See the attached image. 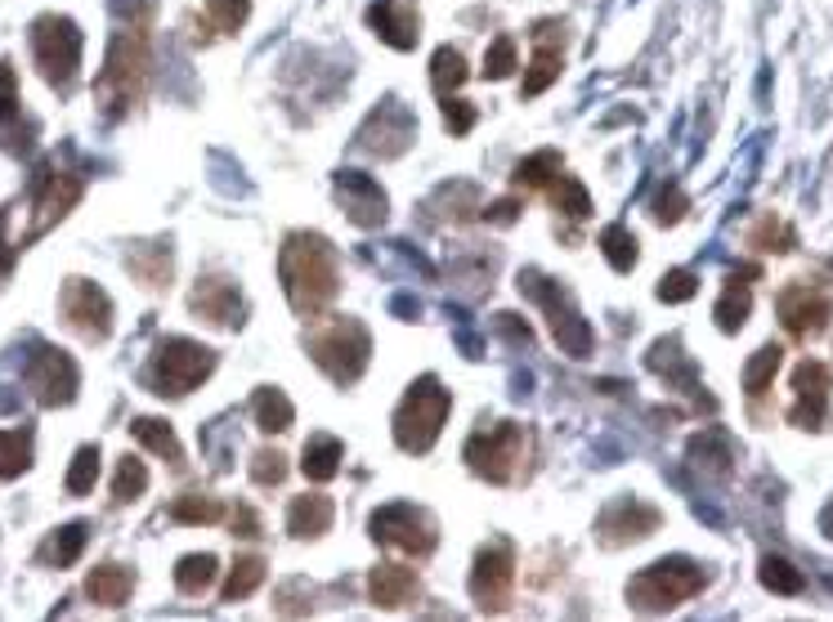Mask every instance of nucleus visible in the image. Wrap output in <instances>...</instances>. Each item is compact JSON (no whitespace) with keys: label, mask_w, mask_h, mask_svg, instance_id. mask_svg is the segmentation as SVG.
Masks as SVG:
<instances>
[{"label":"nucleus","mask_w":833,"mask_h":622,"mask_svg":"<svg viewBox=\"0 0 833 622\" xmlns=\"http://www.w3.org/2000/svg\"><path fill=\"white\" fill-rule=\"evenodd\" d=\"M171 519L175 524H220L224 519V506L216 497H180L171 506Z\"/></svg>","instance_id":"nucleus-45"},{"label":"nucleus","mask_w":833,"mask_h":622,"mask_svg":"<svg viewBox=\"0 0 833 622\" xmlns=\"http://www.w3.org/2000/svg\"><path fill=\"white\" fill-rule=\"evenodd\" d=\"M252 480H256L261 489H278V484L287 480V457H282L278 448H261V453L252 457Z\"/></svg>","instance_id":"nucleus-49"},{"label":"nucleus","mask_w":833,"mask_h":622,"mask_svg":"<svg viewBox=\"0 0 833 622\" xmlns=\"http://www.w3.org/2000/svg\"><path fill=\"white\" fill-rule=\"evenodd\" d=\"M340 457H346L340 439H332V435H314V439L305 444V453H301V470H305V480L327 484L332 474L340 470Z\"/></svg>","instance_id":"nucleus-30"},{"label":"nucleus","mask_w":833,"mask_h":622,"mask_svg":"<svg viewBox=\"0 0 833 622\" xmlns=\"http://www.w3.org/2000/svg\"><path fill=\"white\" fill-rule=\"evenodd\" d=\"M32 466V435L27 430H0V484L19 480Z\"/></svg>","instance_id":"nucleus-34"},{"label":"nucleus","mask_w":833,"mask_h":622,"mask_svg":"<svg viewBox=\"0 0 833 622\" xmlns=\"http://www.w3.org/2000/svg\"><path fill=\"white\" fill-rule=\"evenodd\" d=\"M143 489H149V466L126 453L117 461V474H113V502H139Z\"/></svg>","instance_id":"nucleus-38"},{"label":"nucleus","mask_w":833,"mask_h":622,"mask_svg":"<svg viewBox=\"0 0 833 622\" xmlns=\"http://www.w3.org/2000/svg\"><path fill=\"white\" fill-rule=\"evenodd\" d=\"M829 386H833V376H829L824 363L802 359V363L794 367V390H798V399H824V403H829Z\"/></svg>","instance_id":"nucleus-42"},{"label":"nucleus","mask_w":833,"mask_h":622,"mask_svg":"<svg viewBox=\"0 0 833 622\" xmlns=\"http://www.w3.org/2000/svg\"><path fill=\"white\" fill-rule=\"evenodd\" d=\"M565 68V27L560 23H537L533 27V63L524 68L520 94L524 99H537Z\"/></svg>","instance_id":"nucleus-15"},{"label":"nucleus","mask_w":833,"mask_h":622,"mask_svg":"<svg viewBox=\"0 0 833 622\" xmlns=\"http://www.w3.org/2000/svg\"><path fill=\"white\" fill-rule=\"evenodd\" d=\"M32 59L55 90H68L81 68V27L63 14H41L32 23Z\"/></svg>","instance_id":"nucleus-8"},{"label":"nucleus","mask_w":833,"mask_h":622,"mask_svg":"<svg viewBox=\"0 0 833 622\" xmlns=\"http://www.w3.org/2000/svg\"><path fill=\"white\" fill-rule=\"evenodd\" d=\"M779 322L789 337H815V331L829 322V301L820 292H802V286H789L779 296Z\"/></svg>","instance_id":"nucleus-21"},{"label":"nucleus","mask_w":833,"mask_h":622,"mask_svg":"<svg viewBox=\"0 0 833 622\" xmlns=\"http://www.w3.org/2000/svg\"><path fill=\"white\" fill-rule=\"evenodd\" d=\"M143 81H149V36L143 32H122L108 45L104 72L94 81V104L108 121H122L143 94Z\"/></svg>","instance_id":"nucleus-2"},{"label":"nucleus","mask_w":833,"mask_h":622,"mask_svg":"<svg viewBox=\"0 0 833 622\" xmlns=\"http://www.w3.org/2000/svg\"><path fill=\"white\" fill-rule=\"evenodd\" d=\"M749 243L757 247V251H789L794 247V228L784 224V220H757L753 228H749Z\"/></svg>","instance_id":"nucleus-47"},{"label":"nucleus","mask_w":833,"mask_h":622,"mask_svg":"<svg viewBox=\"0 0 833 622\" xmlns=\"http://www.w3.org/2000/svg\"><path fill=\"white\" fill-rule=\"evenodd\" d=\"M23 117V104H19V81H14V68L0 63V134H5L10 121Z\"/></svg>","instance_id":"nucleus-50"},{"label":"nucleus","mask_w":833,"mask_h":622,"mask_svg":"<svg viewBox=\"0 0 833 622\" xmlns=\"http://www.w3.org/2000/svg\"><path fill=\"white\" fill-rule=\"evenodd\" d=\"M820 529H824V538H833V502L820 510Z\"/></svg>","instance_id":"nucleus-58"},{"label":"nucleus","mask_w":833,"mask_h":622,"mask_svg":"<svg viewBox=\"0 0 833 622\" xmlns=\"http://www.w3.org/2000/svg\"><path fill=\"white\" fill-rule=\"evenodd\" d=\"M85 538H90L85 524H63V529H55L50 538L41 542L36 560H41L45 568H72V564L81 560V551H85Z\"/></svg>","instance_id":"nucleus-27"},{"label":"nucleus","mask_w":833,"mask_h":622,"mask_svg":"<svg viewBox=\"0 0 833 622\" xmlns=\"http://www.w3.org/2000/svg\"><path fill=\"white\" fill-rule=\"evenodd\" d=\"M94 480H100V448H81L68 466V493L72 497H85L94 489Z\"/></svg>","instance_id":"nucleus-44"},{"label":"nucleus","mask_w":833,"mask_h":622,"mask_svg":"<svg viewBox=\"0 0 833 622\" xmlns=\"http://www.w3.org/2000/svg\"><path fill=\"white\" fill-rule=\"evenodd\" d=\"M704 587H708V573L695 560L672 555V560H659V564L636 573L627 583V605L636 613H668L685 600H695Z\"/></svg>","instance_id":"nucleus-3"},{"label":"nucleus","mask_w":833,"mask_h":622,"mask_svg":"<svg viewBox=\"0 0 833 622\" xmlns=\"http://www.w3.org/2000/svg\"><path fill=\"white\" fill-rule=\"evenodd\" d=\"M5 215H10V211H0V269L10 265V251H5Z\"/></svg>","instance_id":"nucleus-57"},{"label":"nucleus","mask_w":833,"mask_h":622,"mask_svg":"<svg viewBox=\"0 0 833 622\" xmlns=\"http://www.w3.org/2000/svg\"><path fill=\"white\" fill-rule=\"evenodd\" d=\"M494 327H502L511 341H524V345H529V322H524L520 314H498V318H494Z\"/></svg>","instance_id":"nucleus-55"},{"label":"nucleus","mask_w":833,"mask_h":622,"mask_svg":"<svg viewBox=\"0 0 833 622\" xmlns=\"http://www.w3.org/2000/svg\"><path fill=\"white\" fill-rule=\"evenodd\" d=\"M336 202L359 228H377L385 220V193H381V184L368 179L363 171H340L336 175Z\"/></svg>","instance_id":"nucleus-16"},{"label":"nucleus","mask_w":833,"mask_h":622,"mask_svg":"<svg viewBox=\"0 0 833 622\" xmlns=\"http://www.w3.org/2000/svg\"><path fill=\"white\" fill-rule=\"evenodd\" d=\"M753 278H757V265H749L744 273H734V278L726 282V292H721V301H717V309H713V322H717L721 331H740L744 318L753 314V292H749Z\"/></svg>","instance_id":"nucleus-23"},{"label":"nucleus","mask_w":833,"mask_h":622,"mask_svg":"<svg viewBox=\"0 0 833 622\" xmlns=\"http://www.w3.org/2000/svg\"><path fill=\"white\" fill-rule=\"evenodd\" d=\"M413 134H417L413 113H408L400 99H385V104L368 117V126L359 130V143H363V149H372L377 157H400V153H408Z\"/></svg>","instance_id":"nucleus-14"},{"label":"nucleus","mask_w":833,"mask_h":622,"mask_svg":"<svg viewBox=\"0 0 833 622\" xmlns=\"http://www.w3.org/2000/svg\"><path fill=\"white\" fill-rule=\"evenodd\" d=\"M282 286L287 301L297 314H319L332 305V296L340 292V269H336V251L327 237L319 233H291L282 243Z\"/></svg>","instance_id":"nucleus-1"},{"label":"nucleus","mask_w":833,"mask_h":622,"mask_svg":"<svg viewBox=\"0 0 833 622\" xmlns=\"http://www.w3.org/2000/svg\"><path fill=\"white\" fill-rule=\"evenodd\" d=\"M27 390L45 403V408H68L81 390V372L72 363L68 350H55V345H41L27 363Z\"/></svg>","instance_id":"nucleus-13"},{"label":"nucleus","mask_w":833,"mask_h":622,"mask_svg":"<svg viewBox=\"0 0 833 622\" xmlns=\"http://www.w3.org/2000/svg\"><path fill=\"white\" fill-rule=\"evenodd\" d=\"M274 605H278V613H287V618H297V613H310V596H301V583H287L278 596H274Z\"/></svg>","instance_id":"nucleus-54"},{"label":"nucleus","mask_w":833,"mask_h":622,"mask_svg":"<svg viewBox=\"0 0 833 622\" xmlns=\"http://www.w3.org/2000/svg\"><path fill=\"white\" fill-rule=\"evenodd\" d=\"M520 68V50H516V40L511 36H498L494 45L484 50V81H502Z\"/></svg>","instance_id":"nucleus-43"},{"label":"nucleus","mask_w":833,"mask_h":622,"mask_svg":"<svg viewBox=\"0 0 833 622\" xmlns=\"http://www.w3.org/2000/svg\"><path fill=\"white\" fill-rule=\"evenodd\" d=\"M368 27L390 45V50H413L417 32H421V14H417L413 0H372Z\"/></svg>","instance_id":"nucleus-19"},{"label":"nucleus","mask_w":833,"mask_h":622,"mask_svg":"<svg viewBox=\"0 0 833 622\" xmlns=\"http://www.w3.org/2000/svg\"><path fill=\"white\" fill-rule=\"evenodd\" d=\"M655 529H659V510L646 506V502H614V506H605L601 519H597V533H601V542H610V547H627V542H636V538H650Z\"/></svg>","instance_id":"nucleus-17"},{"label":"nucleus","mask_w":833,"mask_h":622,"mask_svg":"<svg viewBox=\"0 0 833 622\" xmlns=\"http://www.w3.org/2000/svg\"><path fill=\"white\" fill-rule=\"evenodd\" d=\"M130 439H139L143 448L158 453V457L171 461V466L184 461V448H180V439H175V430H171L162 416H135V421H130Z\"/></svg>","instance_id":"nucleus-28"},{"label":"nucleus","mask_w":833,"mask_h":622,"mask_svg":"<svg viewBox=\"0 0 833 622\" xmlns=\"http://www.w3.org/2000/svg\"><path fill=\"white\" fill-rule=\"evenodd\" d=\"M216 573H220V564H216L211 551L207 555H184L175 564V587H180V596H203V591H211Z\"/></svg>","instance_id":"nucleus-33"},{"label":"nucleus","mask_w":833,"mask_h":622,"mask_svg":"<svg viewBox=\"0 0 833 622\" xmlns=\"http://www.w3.org/2000/svg\"><path fill=\"white\" fill-rule=\"evenodd\" d=\"M475 108L471 104H453V99H444V130L449 134H471L475 130Z\"/></svg>","instance_id":"nucleus-52"},{"label":"nucleus","mask_w":833,"mask_h":622,"mask_svg":"<svg viewBox=\"0 0 833 622\" xmlns=\"http://www.w3.org/2000/svg\"><path fill=\"white\" fill-rule=\"evenodd\" d=\"M305 350L314 354V363L336 380V386H355V380L363 376V367H368L372 337L363 331V322H355V318H332V322L310 331Z\"/></svg>","instance_id":"nucleus-4"},{"label":"nucleus","mask_w":833,"mask_h":622,"mask_svg":"<svg viewBox=\"0 0 833 622\" xmlns=\"http://www.w3.org/2000/svg\"><path fill=\"white\" fill-rule=\"evenodd\" d=\"M552 207H556L560 215H574V220L592 215V198H587V188H582L578 179H565V175L552 179Z\"/></svg>","instance_id":"nucleus-40"},{"label":"nucleus","mask_w":833,"mask_h":622,"mask_svg":"<svg viewBox=\"0 0 833 622\" xmlns=\"http://www.w3.org/2000/svg\"><path fill=\"white\" fill-rule=\"evenodd\" d=\"M247 10H252V0H207V32H224L233 36L242 23H247Z\"/></svg>","instance_id":"nucleus-41"},{"label":"nucleus","mask_w":833,"mask_h":622,"mask_svg":"<svg viewBox=\"0 0 833 622\" xmlns=\"http://www.w3.org/2000/svg\"><path fill=\"white\" fill-rule=\"evenodd\" d=\"M265 555H238L233 560V568H229V583H224V600H247L261 583H265Z\"/></svg>","instance_id":"nucleus-35"},{"label":"nucleus","mask_w":833,"mask_h":622,"mask_svg":"<svg viewBox=\"0 0 833 622\" xmlns=\"http://www.w3.org/2000/svg\"><path fill=\"white\" fill-rule=\"evenodd\" d=\"M601 251H605V260H610L618 273H632V269H636V256H641V247H636L632 228H623V224L601 228Z\"/></svg>","instance_id":"nucleus-37"},{"label":"nucleus","mask_w":833,"mask_h":622,"mask_svg":"<svg viewBox=\"0 0 833 622\" xmlns=\"http://www.w3.org/2000/svg\"><path fill=\"white\" fill-rule=\"evenodd\" d=\"M130 591H135V568H126V564H100L85 578V596L94 600V605H104V609H122L126 600H130Z\"/></svg>","instance_id":"nucleus-25"},{"label":"nucleus","mask_w":833,"mask_h":622,"mask_svg":"<svg viewBox=\"0 0 833 622\" xmlns=\"http://www.w3.org/2000/svg\"><path fill=\"white\" fill-rule=\"evenodd\" d=\"M663 380H672V386H681V390H695V363L681 354V341H659L655 350H650V359H646Z\"/></svg>","instance_id":"nucleus-32"},{"label":"nucleus","mask_w":833,"mask_h":622,"mask_svg":"<svg viewBox=\"0 0 833 622\" xmlns=\"http://www.w3.org/2000/svg\"><path fill=\"white\" fill-rule=\"evenodd\" d=\"M368 596L381 609H404L417 600V573L408 564H377L368 578Z\"/></svg>","instance_id":"nucleus-22"},{"label":"nucleus","mask_w":833,"mask_h":622,"mask_svg":"<svg viewBox=\"0 0 833 622\" xmlns=\"http://www.w3.org/2000/svg\"><path fill=\"white\" fill-rule=\"evenodd\" d=\"M252 412H256V425L265 430V435H282V430H291V421H297V408H291V399L274 386H261L252 395Z\"/></svg>","instance_id":"nucleus-29"},{"label":"nucleus","mask_w":833,"mask_h":622,"mask_svg":"<svg viewBox=\"0 0 833 622\" xmlns=\"http://www.w3.org/2000/svg\"><path fill=\"white\" fill-rule=\"evenodd\" d=\"M685 207H691V202H685L681 188H663V193L655 198V220H659V224H676V220L685 215Z\"/></svg>","instance_id":"nucleus-51"},{"label":"nucleus","mask_w":833,"mask_h":622,"mask_svg":"<svg viewBox=\"0 0 833 622\" xmlns=\"http://www.w3.org/2000/svg\"><path fill=\"white\" fill-rule=\"evenodd\" d=\"M126 269H130V278H135L139 286L162 292V286L171 282V247H166V243H139V247H130Z\"/></svg>","instance_id":"nucleus-26"},{"label":"nucleus","mask_w":833,"mask_h":622,"mask_svg":"<svg viewBox=\"0 0 833 622\" xmlns=\"http://www.w3.org/2000/svg\"><path fill=\"white\" fill-rule=\"evenodd\" d=\"M520 292H524L529 301H537V305L547 309L552 337H556V345H560L565 354H574V359H587V354H592V345H597L592 327H587V318H582V314L569 305L565 286H560L556 278L537 273V269H524V273H520Z\"/></svg>","instance_id":"nucleus-6"},{"label":"nucleus","mask_w":833,"mask_h":622,"mask_svg":"<svg viewBox=\"0 0 833 622\" xmlns=\"http://www.w3.org/2000/svg\"><path fill=\"white\" fill-rule=\"evenodd\" d=\"M368 533H372L381 547H395V551L417 555V560H426V555L435 551V542H439L430 515L417 510V506H404V502L381 506V510L368 519Z\"/></svg>","instance_id":"nucleus-10"},{"label":"nucleus","mask_w":833,"mask_h":622,"mask_svg":"<svg viewBox=\"0 0 833 622\" xmlns=\"http://www.w3.org/2000/svg\"><path fill=\"white\" fill-rule=\"evenodd\" d=\"M695 292H699V278L691 269H668L663 282H659V301L663 305H685Z\"/></svg>","instance_id":"nucleus-48"},{"label":"nucleus","mask_w":833,"mask_h":622,"mask_svg":"<svg viewBox=\"0 0 833 622\" xmlns=\"http://www.w3.org/2000/svg\"><path fill=\"white\" fill-rule=\"evenodd\" d=\"M59 314L85 341H108V331H113V301H108L104 286L90 282V278H68L63 282Z\"/></svg>","instance_id":"nucleus-11"},{"label":"nucleus","mask_w":833,"mask_h":622,"mask_svg":"<svg viewBox=\"0 0 833 622\" xmlns=\"http://www.w3.org/2000/svg\"><path fill=\"white\" fill-rule=\"evenodd\" d=\"M524 448H529V430L516 421H498L494 430H479V435L466 444V466L479 474V480L507 484V480H516Z\"/></svg>","instance_id":"nucleus-9"},{"label":"nucleus","mask_w":833,"mask_h":622,"mask_svg":"<svg viewBox=\"0 0 833 622\" xmlns=\"http://www.w3.org/2000/svg\"><path fill=\"white\" fill-rule=\"evenodd\" d=\"M466 55L453 50V45H439L435 59H430V81H435V94L439 99H453V94L466 85Z\"/></svg>","instance_id":"nucleus-31"},{"label":"nucleus","mask_w":833,"mask_h":622,"mask_svg":"<svg viewBox=\"0 0 833 622\" xmlns=\"http://www.w3.org/2000/svg\"><path fill=\"white\" fill-rule=\"evenodd\" d=\"M516 211H520L516 202H498V207H488L484 215H488V220H516Z\"/></svg>","instance_id":"nucleus-56"},{"label":"nucleus","mask_w":833,"mask_h":622,"mask_svg":"<svg viewBox=\"0 0 833 622\" xmlns=\"http://www.w3.org/2000/svg\"><path fill=\"white\" fill-rule=\"evenodd\" d=\"M188 309L198 314L203 322H216V327H229L242 318V292L238 282L220 278V273H207L193 282V296H188Z\"/></svg>","instance_id":"nucleus-18"},{"label":"nucleus","mask_w":833,"mask_h":622,"mask_svg":"<svg viewBox=\"0 0 833 622\" xmlns=\"http://www.w3.org/2000/svg\"><path fill=\"white\" fill-rule=\"evenodd\" d=\"M556 175H560V153L543 149V153L524 157V162L511 171V188H552Z\"/></svg>","instance_id":"nucleus-36"},{"label":"nucleus","mask_w":833,"mask_h":622,"mask_svg":"<svg viewBox=\"0 0 833 622\" xmlns=\"http://www.w3.org/2000/svg\"><path fill=\"white\" fill-rule=\"evenodd\" d=\"M77 202H81V179L77 175H41L36 179V211H32V233L27 237H41L50 224H59Z\"/></svg>","instance_id":"nucleus-20"},{"label":"nucleus","mask_w":833,"mask_h":622,"mask_svg":"<svg viewBox=\"0 0 833 622\" xmlns=\"http://www.w3.org/2000/svg\"><path fill=\"white\" fill-rule=\"evenodd\" d=\"M784 363V350L779 345H762L753 359H749V367H744V390L753 395V399H762L766 395V386L775 380V367Z\"/></svg>","instance_id":"nucleus-39"},{"label":"nucleus","mask_w":833,"mask_h":622,"mask_svg":"<svg viewBox=\"0 0 833 622\" xmlns=\"http://www.w3.org/2000/svg\"><path fill=\"white\" fill-rule=\"evenodd\" d=\"M516 596V555L511 547H484L471 564V600L479 613H502Z\"/></svg>","instance_id":"nucleus-12"},{"label":"nucleus","mask_w":833,"mask_h":622,"mask_svg":"<svg viewBox=\"0 0 833 622\" xmlns=\"http://www.w3.org/2000/svg\"><path fill=\"white\" fill-rule=\"evenodd\" d=\"M332 519H336V510H332V502L323 497V493H305V497H297L287 506V533L291 538H323L327 529H332Z\"/></svg>","instance_id":"nucleus-24"},{"label":"nucleus","mask_w":833,"mask_h":622,"mask_svg":"<svg viewBox=\"0 0 833 622\" xmlns=\"http://www.w3.org/2000/svg\"><path fill=\"white\" fill-rule=\"evenodd\" d=\"M453 412V399L449 390L439 386L435 376H421L417 386L404 395L400 412H395V439L404 453H430V444L439 439V430H444Z\"/></svg>","instance_id":"nucleus-5"},{"label":"nucleus","mask_w":833,"mask_h":622,"mask_svg":"<svg viewBox=\"0 0 833 622\" xmlns=\"http://www.w3.org/2000/svg\"><path fill=\"white\" fill-rule=\"evenodd\" d=\"M762 583L779 596H798L802 591V573L789 564V560H779V555H766L762 560Z\"/></svg>","instance_id":"nucleus-46"},{"label":"nucleus","mask_w":833,"mask_h":622,"mask_svg":"<svg viewBox=\"0 0 833 622\" xmlns=\"http://www.w3.org/2000/svg\"><path fill=\"white\" fill-rule=\"evenodd\" d=\"M233 515H229V529L238 533V538H247V542H256L261 538V519H256V510L247 506V502H238V506H229Z\"/></svg>","instance_id":"nucleus-53"},{"label":"nucleus","mask_w":833,"mask_h":622,"mask_svg":"<svg viewBox=\"0 0 833 622\" xmlns=\"http://www.w3.org/2000/svg\"><path fill=\"white\" fill-rule=\"evenodd\" d=\"M216 354L198 341H162L158 354L149 359V390L162 399H180L193 395L211 376Z\"/></svg>","instance_id":"nucleus-7"}]
</instances>
